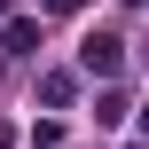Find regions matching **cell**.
Returning <instances> with one entry per match:
<instances>
[{"instance_id": "cell-3", "label": "cell", "mask_w": 149, "mask_h": 149, "mask_svg": "<svg viewBox=\"0 0 149 149\" xmlns=\"http://www.w3.org/2000/svg\"><path fill=\"white\" fill-rule=\"evenodd\" d=\"M0 47H8V55H39V24H31V16H8Z\"/></svg>"}, {"instance_id": "cell-2", "label": "cell", "mask_w": 149, "mask_h": 149, "mask_svg": "<svg viewBox=\"0 0 149 149\" xmlns=\"http://www.w3.org/2000/svg\"><path fill=\"white\" fill-rule=\"evenodd\" d=\"M71 94H79V71H39V102L47 110H71Z\"/></svg>"}, {"instance_id": "cell-1", "label": "cell", "mask_w": 149, "mask_h": 149, "mask_svg": "<svg viewBox=\"0 0 149 149\" xmlns=\"http://www.w3.org/2000/svg\"><path fill=\"white\" fill-rule=\"evenodd\" d=\"M79 71H86V79H118V71H126V39H118V31H86Z\"/></svg>"}, {"instance_id": "cell-4", "label": "cell", "mask_w": 149, "mask_h": 149, "mask_svg": "<svg viewBox=\"0 0 149 149\" xmlns=\"http://www.w3.org/2000/svg\"><path fill=\"white\" fill-rule=\"evenodd\" d=\"M39 8H47V16H71V8H79V0H39Z\"/></svg>"}, {"instance_id": "cell-5", "label": "cell", "mask_w": 149, "mask_h": 149, "mask_svg": "<svg viewBox=\"0 0 149 149\" xmlns=\"http://www.w3.org/2000/svg\"><path fill=\"white\" fill-rule=\"evenodd\" d=\"M141 134H149V118H141Z\"/></svg>"}]
</instances>
